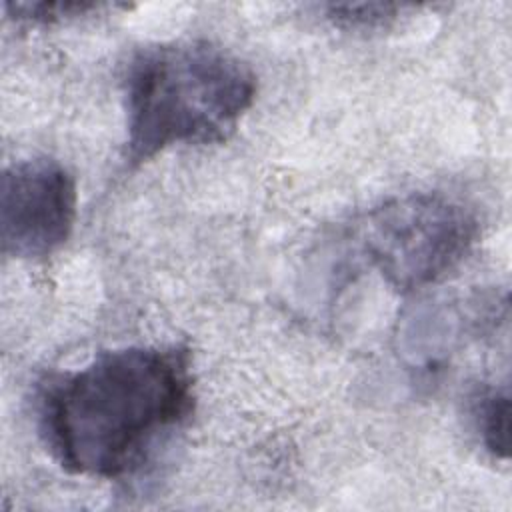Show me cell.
Instances as JSON below:
<instances>
[{
    "label": "cell",
    "mask_w": 512,
    "mask_h": 512,
    "mask_svg": "<svg viewBox=\"0 0 512 512\" xmlns=\"http://www.w3.org/2000/svg\"><path fill=\"white\" fill-rule=\"evenodd\" d=\"M472 420L482 446L500 460L510 456V392L484 386L472 398Z\"/></svg>",
    "instance_id": "5"
},
{
    "label": "cell",
    "mask_w": 512,
    "mask_h": 512,
    "mask_svg": "<svg viewBox=\"0 0 512 512\" xmlns=\"http://www.w3.org/2000/svg\"><path fill=\"white\" fill-rule=\"evenodd\" d=\"M194 410L190 352L124 346L48 376L36 396L40 436L70 474L118 480L144 466Z\"/></svg>",
    "instance_id": "1"
},
{
    "label": "cell",
    "mask_w": 512,
    "mask_h": 512,
    "mask_svg": "<svg viewBox=\"0 0 512 512\" xmlns=\"http://www.w3.org/2000/svg\"><path fill=\"white\" fill-rule=\"evenodd\" d=\"M402 4L390 2H344V4H326V18L344 30H376L392 24L400 14Z\"/></svg>",
    "instance_id": "6"
},
{
    "label": "cell",
    "mask_w": 512,
    "mask_h": 512,
    "mask_svg": "<svg viewBox=\"0 0 512 512\" xmlns=\"http://www.w3.org/2000/svg\"><path fill=\"white\" fill-rule=\"evenodd\" d=\"M76 206V180L64 164L46 156L14 162L0 186L4 254L22 260L54 254L72 234Z\"/></svg>",
    "instance_id": "4"
},
{
    "label": "cell",
    "mask_w": 512,
    "mask_h": 512,
    "mask_svg": "<svg viewBox=\"0 0 512 512\" xmlns=\"http://www.w3.org/2000/svg\"><path fill=\"white\" fill-rule=\"evenodd\" d=\"M256 90L252 68L212 42L174 40L136 50L124 72L126 164L140 166L176 144L228 140Z\"/></svg>",
    "instance_id": "2"
},
{
    "label": "cell",
    "mask_w": 512,
    "mask_h": 512,
    "mask_svg": "<svg viewBox=\"0 0 512 512\" xmlns=\"http://www.w3.org/2000/svg\"><path fill=\"white\" fill-rule=\"evenodd\" d=\"M478 220L444 192H410L368 210L358 238L368 262L396 290L430 286L458 268L478 240Z\"/></svg>",
    "instance_id": "3"
},
{
    "label": "cell",
    "mask_w": 512,
    "mask_h": 512,
    "mask_svg": "<svg viewBox=\"0 0 512 512\" xmlns=\"http://www.w3.org/2000/svg\"><path fill=\"white\" fill-rule=\"evenodd\" d=\"M4 8L22 22L54 24L76 16H86L100 8L98 2H8Z\"/></svg>",
    "instance_id": "7"
}]
</instances>
